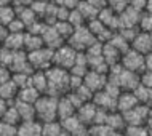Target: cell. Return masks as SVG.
<instances>
[{
  "label": "cell",
  "instance_id": "obj_1",
  "mask_svg": "<svg viewBox=\"0 0 152 136\" xmlns=\"http://www.w3.org/2000/svg\"><path fill=\"white\" fill-rule=\"evenodd\" d=\"M45 72H47V79H48V90H47L48 94L59 98L71 91V86H69L71 72L67 69H63L59 66H51Z\"/></svg>",
  "mask_w": 152,
  "mask_h": 136
},
{
  "label": "cell",
  "instance_id": "obj_2",
  "mask_svg": "<svg viewBox=\"0 0 152 136\" xmlns=\"http://www.w3.org/2000/svg\"><path fill=\"white\" fill-rule=\"evenodd\" d=\"M35 114L40 122L59 120L58 118V98L48 93H42L39 99L34 102Z\"/></svg>",
  "mask_w": 152,
  "mask_h": 136
},
{
  "label": "cell",
  "instance_id": "obj_3",
  "mask_svg": "<svg viewBox=\"0 0 152 136\" xmlns=\"http://www.w3.org/2000/svg\"><path fill=\"white\" fill-rule=\"evenodd\" d=\"M53 53L55 50L48 47H42L39 50L29 51L27 53V58H29V63L32 66L34 71H47L48 67L53 66Z\"/></svg>",
  "mask_w": 152,
  "mask_h": 136
},
{
  "label": "cell",
  "instance_id": "obj_4",
  "mask_svg": "<svg viewBox=\"0 0 152 136\" xmlns=\"http://www.w3.org/2000/svg\"><path fill=\"white\" fill-rule=\"evenodd\" d=\"M94 40L96 39H94V35L91 34V31L88 29L87 24H83V26H79V27L74 29V32H72V35L69 37L67 43L75 48L77 51H85Z\"/></svg>",
  "mask_w": 152,
  "mask_h": 136
},
{
  "label": "cell",
  "instance_id": "obj_5",
  "mask_svg": "<svg viewBox=\"0 0 152 136\" xmlns=\"http://www.w3.org/2000/svg\"><path fill=\"white\" fill-rule=\"evenodd\" d=\"M77 51L74 47H71L67 42L64 45H61L59 48H56L55 53H53V66H59L63 69H71L74 64H75L77 59Z\"/></svg>",
  "mask_w": 152,
  "mask_h": 136
},
{
  "label": "cell",
  "instance_id": "obj_6",
  "mask_svg": "<svg viewBox=\"0 0 152 136\" xmlns=\"http://www.w3.org/2000/svg\"><path fill=\"white\" fill-rule=\"evenodd\" d=\"M120 64L128 71L138 72L141 74L142 71H146V66H144V55L142 53L136 51L134 48H130L122 55L120 58Z\"/></svg>",
  "mask_w": 152,
  "mask_h": 136
},
{
  "label": "cell",
  "instance_id": "obj_7",
  "mask_svg": "<svg viewBox=\"0 0 152 136\" xmlns=\"http://www.w3.org/2000/svg\"><path fill=\"white\" fill-rule=\"evenodd\" d=\"M149 112H151L149 106L139 102V104L134 106L133 109L126 110V112H122V114H123V117H125L126 125H146Z\"/></svg>",
  "mask_w": 152,
  "mask_h": 136
},
{
  "label": "cell",
  "instance_id": "obj_8",
  "mask_svg": "<svg viewBox=\"0 0 152 136\" xmlns=\"http://www.w3.org/2000/svg\"><path fill=\"white\" fill-rule=\"evenodd\" d=\"M83 83L87 85L93 93H96V91H99V90L104 88L106 83H107V74L88 69V72L85 74V77H83Z\"/></svg>",
  "mask_w": 152,
  "mask_h": 136
},
{
  "label": "cell",
  "instance_id": "obj_9",
  "mask_svg": "<svg viewBox=\"0 0 152 136\" xmlns=\"http://www.w3.org/2000/svg\"><path fill=\"white\" fill-rule=\"evenodd\" d=\"M61 125H63V128H64V133H69V135L88 133V125H85V123L77 117V114H74L67 118H63V120H61Z\"/></svg>",
  "mask_w": 152,
  "mask_h": 136
},
{
  "label": "cell",
  "instance_id": "obj_10",
  "mask_svg": "<svg viewBox=\"0 0 152 136\" xmlns=\"http://www.w3.org/2000/svg\"><path fill=\"white\" fill-rule=\"evenodd\" d=\"M91 101L101 109H106V110H115L117 109V98L112 96L109 91H106L104 88L94 93Z\"/></svg>",
  "mask_w": 152,
  "mask_h": 136
},
{
  "label": "cell",
  "instance_id": "obj_11",
  "mask_svg": "<svg viewBox=\"0 0 152 136\" xmlns=\"http://www.w3.org/2000/svg\"><path fill=\"white\" fill-rule=\"evenodd\" d=\"M42 37H43L45 47L51 48V50H56V48H59L61 45H64V43H66V40L59 35V32L56 31V27L53 26V24H48L47 29L43 31Z\"/></svg>",
  "mask_w": 152,
  "mask_h": 136
},
{
  "label": "cell",
  "instance_id": "obj_12",
  "mask_svg": "<svg viewBox=\"0 0 152 136\" xmlns=\"http://www.w3.org/2000/svg\"><path fill=\"white\" fill-rule=\"evenodd\" d=\"M138 104L139 101L136 94L133 93V90H123L117 96V110H120V112H126V110L133 109Z\"/></svg>",
  "mask_w": 152,
  "mask_h": 136
},
{
  "label": "cell",
  "instance_id": "obj_13",
  "mask_svg": "<svg viewBox=\"0 0 152 136\" xmlns=\"http://www.w3.org/2000/svg\"><path fill=\"white\" fill-rule=\"evenodd\" d=\"M98 19L104 24V26H107L109 29H112V31H118L120 29V19H118V13L112 10V8L109 7H104L102 10H99V13H98Z\"/></svg>",
  "mask_w": 152,
  "mask_h": 136
},
{
  "label": "cell",
  "instance_id": "obj_14",
  "mask_svg": "<svg viewBox=\"0 0 152 136\" xmlns=\"http://www.w3.org/2000/svg\"><path fill=\"white\" fill-rule=\"evenodd\" d=\"M141 11L131 8L130 5L118 13V19H120V27H138L139 19H141Z\"/></svg>",
  "mask_w": 152,
  "mask_h": 136
},
{
  "label": "cell",
  "instance_id": "obj_15",
  "mask_svg": "<svg viewBox=\"0 0 152 136\" xmlns=\"http://www.w3.org/2000/svg\"><path fill=\"white\" fill-rule=\"evenodd\" d=\"M96 112H98V106L94 104L93 101H87L77 109V117L80 118L85 125H93L94 123V117H96Z\"/></svg>",
  "mask_w": 152,
  "mask_h": 136
},
{
  "label": "cell",
  "instance_id": "obj_16",
  "mask_svg": "<svg viewBox=\"0 0 152 136\" xmlns=\"http://www.w3.org/2000/svg\"><path fill=\"white\" fill-rule=\"evenodd\" d=\"M131 48H134L136 51L142 53V55H147L149 51H152V35L147 34V32L139 31L138 35L131 42Z\"/></svg>",
  "mask_w": 152,
  "mask_h": 136
},
{
  "label": "cell",
  "instance_id": "obj_17",
  "mask_svg": "<svg viewBox=\"0 0 152 136\" xmlns=\"http://www.w3.org/2000/svg\"><path fill=\"white\" fill-rule=\"evenodd\" d=\"M75 112H77V107L74 106V102L69 99L67 94L58 98V118L59 120L71 117V115H74Z\"/></svg>",
  "mask_w": 152,
  "mask_h": 136
},
{
  "label": "cell",
  "instance_id": "obj_18",
  "mask_svg": "<svg viewBox=\"0 0 152 136\" xmlns=\"http://www.w3.org/2000/svg\"><path fill=\"white\" fill-rule=\"evenodd\" d=\"M106 123L112 128L115 133L118 131H123L126 128V122H125V117H123V114L120 110H109L107 112V117H106Z\"/></svg>",
  "mask_w": 152,
  "mask_h": 136
},
{
  "label": "cell",
  "instance_id": "obj_19",
  "mask_svg": "<svg viewBox=\"0 0 152 136\" xmlns=\"http://www.w3.org/2000/svg\"><path fill=\"white\" fill-rule=\"evenodd\" d=\"M18 135H42V122L39 118L34 120H23L18 125Z\"/></svg>",
  "mask_w": 152,
  "mask_h": 136
},
{
  "label": "cell",
  "instance_id": "obj_20",
  "mask_svg": "<svg viewBox=\"0 0 152 136\" xmlns=\"http://www.w3.org/2000/svg\"><path fill=\"white\" fill-rule=\"evenodd\" d=\"M24 34L26 32H8L5 42L2 45L13 51H19V50H24Z\"/></svg>",
  "mask_w": 152,
  "mask_h": 136
},
{
  "label": "cell",
  "instance_id": "obj_21",
  "mask_svg": "<svg viewBox=\"0 0 152 136\" xmlns=\"http://www.w3.org/2000/svg\"><path fill=\"white\" fill-rule=\"evenodd\" d=\"M18 91H19V86L16 85L13 79L0 83V98H3L7 101H15L16 96H18Z\"/></svg>",
  "mask_w": 152,
  "mask_h": 136
},
{
  "label": "cell",
  "instance_id": "obj_22",
  "mask_svg": "<svg viewBox=\"0 0 152 136\" xmlns=\"http://www.w3.org/2000/svg\"><path fill=\"white\" fill-rule=\"evenodd\" d=\"M15 106H16V109H18L19 115H21V122L23 120H34V118H37L35 106L32 104V102L15 99Z\"/></svg>",
  "mask_w": 152,
  "mask_h": 136
},
{
  "label": "cell",
  "instance_id": "obj_23",
  "mask_svg": "<svg viewBox=\"0 0 152 136\" xmlns=\"http://www.w3.org/2000/svg\"><path fill=\"white\" fill-rule=\"evenodd\" d=\"M42 47H45L43 37L39 35V34H32V32L26 31V34H24V50L29 53V51L39 50V48H42Z\"/></svg>",
  "mask_w": 152,
  "mask_h": 136
},
{
  "label": "cell",
  "instance_id": "obj_24",
  "mask_svg": "<svg viewBox=\"0 0 152 136\" xmlns=\"http://www.w3.org/2000/svg\"><path fill=\"white\" fill-rule=\"evenodd\" d=\"M102 56H104L106 63H107L109 66H114V64L120 63L122 53L118 51L110 42H106V43H102Z\"/></svg>",
  "mask_w": 152,
  "mask_h": 136
},
{
  "label": "cell",
  "instance_id": "obj_25",
  "mask_svg": "<svg viewBox=\"0 0 152 136\" xmlns=\"http://www.w3.org/2000/svg\"><path fill=\"white\" fill-rule=\"evenodd\" d=\"M40 94H42V93H40L39 90L35 88V86L26 85V86H23V88H19L16 99H19V101H26V102H32V104H34V102L39 99Z\"/></svg>",
  "mask_w": 152,
  "mask_h": 136
},
{
  "label": "cell",
  "instance_id": "obj_26",
  "mask_svg": "<svg viewBox=\"0 0 152 136\" xmlns=\"http://www.w3.org/2000/svg\"><path fill=\"white\" fill-rule=\"evenodd\" d=\"M31 85L35 86L40 93H47L48 90V79L45 71H34L31 74Z\"/></svg>",
  "mask_w": 152,
  "mask_h": 136
},
{
  "label": "cell",
  "instance_id": "obj_27",
  "mask_svg": "<svg viewBox=\"0 0 152 136\" xmlns=\"http://www.w3.org/2000/svg\"><path fill=\"white\" fill-rule=\"evenodd\" d=\"M77 10L82 13V16L85 18L87 23L91 21V19H94V18H98V13H99V11H98L91 3H88L87 0H80V3L77 5Z\"/></svg>",
  "mask_w": 152,
  "mask_h": 136
},
{
  "label": "cell",
  "instance_id": "obj_28",
  "mask_svg": "<svg viewBox=\"0 0 152 136\" xmlns=\"http://www.w3.org/2000/svg\"><path fill=\"white\" fill-rule=\"evenodd\" d=\"M64 133V128L61 125V120H50L42 122V135H61Z\"/></svg>",
  "mask_w": 152,
  "mask_h": 136
},
{
  "label": "cell",
  "instance_id": "obj_29",
  "mask_svg": "<svg viewBox=\"0 0 152 136\" xmlns=\"http://www.w3.org/2000/svg\"><path fill=\"white\" fill-rule=\"evenodd\" d=\"M3 120L8 122V123H11V125H16L18 126L19 123H21V115H19L18 112V109H16V106H15V101L11 102L10 106H8V109H7V112L3 114Z\"/></svg>",
  "mask_w": 152,
  "mask_h": 136
},
{
  "label": "cell",
  "instance_id": "obj_30",
  "mask_svg": "<svg viewBox=\"0 0 152 136\" xmlns=\"http://www.w3.org/2000/svg\"><path fill=\"white\" fill-rule=\"evenodd\" d=\"M109 42L112 43L114 47H115L117 50L122 53V55H123V53H125L126 50H130V48H131V43H130V42H128V40H126L123 35H120V34H118V32H114L112 39H110Z\"/></svg>",
  "mask_w": 152,
  "mask_h": 136
},
{
  "label": "cell",
  "instance_id": "obj_31",
  "mask_svg": "<svg viewBox=\"0 0 152 136\" xmlns=\"http://www.w3.org/2000/svg\"><path fill=\"white\" fill-rule=\"evenodd\" d=\"M16 18V10L13 5L8 7H0V24L3 26H8L13 19Z\"/></svg>",
  "mask_w": 152,
  "mask_h": 136
},
{
  "label": "cell",
  "instance_id": "obj_32",
  "mask_svg": "<svg viewBox=\"0 0 152 136\" xmlns=\"http://www.w3.org/2000/svg\"><path fill=\"white\" fill-rule=\"evenodd\" d=\"M53 26L56 27V31L59 32V35L63 37V39L66 40V42L69 40V37L72 35L74 29H75V27H74V26H72V24L69 23V21H56L55 24H53Z\"/></svg>",
  "mask_w": 152,
  "mask_h": 136
},
{
  "label": "cell",
  "instance_id": "obj_33",
  "mask_svg": "<svg viewBox=\"0 0 152 136\" xmlns=\"http://www.w3.org/2000/svg\"><path fill=\"white\" fill-rule=\"evenodd\" d=\"M139 31L142 32H147V34L152 35V15L144 11V13L141 15V19H139V24H138Z\"/></svg>",
  "mask_w": 152,
  "mask_h": 136
},
{
  "label": "cell",
  "instance_id": "obj_34",
  "mask_svg": "<svg viewBox=\"0 0 152 136\" xmlns=\"http://www.w3.org/2000/svg\"><path fill=\"white\" fill-rule=\"evenodd\" d=\"M67 21L72 24L74 27H79V26H83V24H87V21H85V18L82 16V13L77 8H74V10H71V13H69V18Z\"/></svg>",
  "mask_w": 152,
  "mask_h": 136
},
{
  "label": "cell",
  "instance_id": "obj_35",
  "mask_svg": "<svg viewBox=\"0 0 152 136\" xmlns=\"http://www.w3.org/2000/svg\"><path fill=\"white\" fill-rule=\"evenodd\" d=\"M133 93L136 94V98H138L139 102H142V104H146V102H147V98H149V88H147V86H144L142 83H139L136 88L133 90Z\"/></svg>",
  "mask_w": 152,
  "mask_h": 136
},
{
  "label": "cell",
  "instance_id": "obj_36",
  "mask_svg": "<svg viewBox=\"0 0 152 136\" xmlns=\"http://www.w3.org/2000/svg\"><path fill=\"white\" fill-rule=\"evenodd\" d=\"M117 32H118L120 35H123V37H125V39H126V40H128V42L131 43V42H133V39L138 35L139 27H120Z\"/></svg>",
  "mask_w": 152,
  "mask_h": 136
},
{
  "label": "cell",
  "instance_id": "obj_37",
  "mask_svg": "<svg viewBox=\"0 0 152 136\" xmlns=\"http://www.w3.org/2000/svg\"><path fill=\"white\" fill-rule=\"evenodd\" d=\"M130 0H107V7L112 8L115 13H122L126 7H128Z\"/></svg>",
  "mask_w": 152,
  "mask_h": 136
},
{
  "label": "cell",
  "instance_id": "obj_38",
  "mask_svg": "<svg viewBox=\"0 0 152 136\" xmlns=\"http://www.w3.org/2000/svg\"><path fill=\"white\" fill-rule=\"evenodd\" d=\"M7 29H8V32H26V31H27L26 24H24V23L21 21V19L18 18V16H16L13 21L8 24Z\"/></svg>",
  "mask_w": 152,
  "mask_h": 136
},
{
  "label": "cell",
  "instance_id": "obj_39",
  "mask_svg": "<svg viewBox=\"0 0 152 136\" xmlns=\"http://www.w3.org/2000/svg\"><path fill=\"white\" fill-rule=\"evenodd\" d=\"M15 133H18V126L0 118V135H15Z\"/></svg>",
  "mask_w": 152,
  "mask_h": 136
},
{
  "label": "cell",
  "instance_id": "obj_40",
  "mask_svg": "<svg viewBox=\"0 0 152 136\" xmlns=\"http://www.w3.org/2000/svg\"><path fill=\"white\" fill-rule=\"evenodd\" d=\"M141 83L147 88H152V71L146 69V71L141 72Z\"/></svg>",
  "mask_w": 152,
  "mask_h": 136
},
{
  "label": "cell",
  "instance_id": "obj_41",
  "mask_svg": "<svg viewBox=\"0 0 152 136\" xmlns=\"http://www.w3.org/2000/svg\"><path fill=\"white\" fill-rule=\"evenodd\" d=\"M128 5H130L131 8H134V10L144 13V11H146V5H147V0H130Z\"/></svg>",
  "mask_w": 152,
  "mask_h": 136
},
{
  "label": "cell",
  "instance_id": "obj_42",
  "mask_svg": "<svg viewBox=\"0 0 152 136\" xmlns=\"http://www.w3.org/2000/svg\"><path fill=\"white\" fill-rule=\"evenodd\" d=\"M10 79H11V71H10V67L0 64V83H3V82H7V80H10Z\"/></svg>",
  "mask_w": 152,
  "mask_h": 136
},
{
  "label": "cell",
  "instance_id": "obj_43",
  "mask_svg": "<svg viewBox=\"0 0 152 136\" xmlns=\"http://www.w3.org/2000/svg\"><path fill=\"white\" fill-rule=\"evenodd\" d=\"M88 3H91V5L96 8L98 11L99 10H102L104 7H107V0H87Z\"/></svg>",
  "mask_w": 152,
  "mask_h": 136
},
{
  "label": "cell",
  "instance_id": "obj_44",
  "mask_svg": "<svg viewBox=\"0 0 152 136\" xmlns=\"http://www.w3.org/2000/svg\"><path fill=\"white\" fill-rule=\"evenodd\" d=\"M34 0H13L15 8H23V7H31Z\"/></svg>",
  "mask_w": 152,
  "mask_h": 136
},
{
  "label": "cell",
  "instance_id": "obj_45",
  "mask_svg": "<svg viewBox=\"0 0 152 136\" xmlns=\"http://www.w3.org/2000/svg\"><path fill=\"white\" fill-rule=\"evenodd\" d=\"M80 3V0H63V7L69 8V10H74L77 8V5Z\"/></svg>",
  "mask_w": 152,
  "mask_h": 136
},
{
  "label": "cell",
  "instance_id": "obj_46",
  "mask_svg": "<svg viewBox=\"0 0 152 136\" xmlns=\"http://www.w3.org/2000/svg\"><path fill=\"white\" fill-rule=\"evenodd\" d=\"M144 66H146V69L152 71V51H149L147 55H144Z\"/></svg>",
  "mask_w": 152,
  "mask_h": 136
},
{
  "label": "cell",
  "instance_id": "obj_47",
  "mask_svg": "<svg viewBox=\"0 0 152 136\" xmlns=\"http://www.w3.org/2000/svg\"><path fill=\"white\" fill-rule=\"evenodd\" d=\"M7 35H8V29H7V26L0 24V45H2L3 42H5Z\"/></svg>",
  "mask_w": 152,
  "mask_h": 136
},
{
  "label": "cell",
  "instance_id": "obj_48",
  "mask_svg": "<svg viewBox=\"0 0 152 136\" xmlns=\"http://www.w3.org/2000/svg\"><path fill=\"white\" fill-rule=\"evenodd\" d=\"M13 5V0H0V7H8Z\"/></svg>",
  "mask_w": 152,
  "mask_h": 136
},
{
  "label": "cell",
  "instance_id": "obj_49",
  "mask_svg": "<svg viewBox=\"0 0 152 136\" xmlns=\"http://www.w3.org/2000/svg\"><path fill=\"white\" fill-rule=\"evenodd\" d=\"M149 107H152V88H149V98H147V102H146Z\"/></svg>",
  "mask_w": 152,
  "mask_h": 136
},
{
  "label": "cell",
  "instance_id": "obj_50",
  "mask_svg": "<svg viewBox=\"0 0 152 136\" xmlns=\"http://www.w3.org/2000/svg\"><path fill=\"white\" fill-rule=\"evenodd\" d=\"M146 11L152 15V0H147V5H146Z\"/></svg>",
  "mask_w": 152,
  "mask_h": 136
},
{
  "label": "cell",
  "instance_id": "obj_51",
  "mask_svg": "<svg viewBox=\"0 0 152 136\" xmlns=\"http://www.w3.org/2000/svg\"><path fill=\"white\" fill-rule=\"evenodd\" d=\"M0 48H2V45H0Z\"/></svg>",
  "mask_w": 152,
  "mask_h": 136
}]
</instances>
